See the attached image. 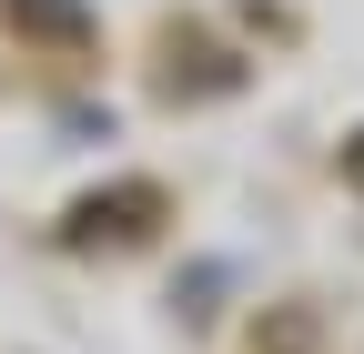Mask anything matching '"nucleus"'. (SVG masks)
<instances>
[{
  "mask_svg": "<svg viewBox=\"0 0 364 354\" xmlns=\"http://www.w3.org/2000/svg\"><path fill=\"white\" fill-rule=\"evenodd\" d=\"M152 223H162V183H122L112 203H81L71 213V243H102V233L112 243H142Z\"/></svg>",
  "mask_w": 364,
  "mask_h": 354,
  "instance_id": "obj_1",
  "label": "nucleus"
},
{
  "mask_svg": "<svg viewBox=\"0 0 364 354\" xmlns=\"http://www.w3.org/2000/svg\"><path fill=\"white\" fill-rule=\"evenodd\" d=\"M253 354H314V314H304V304H284V314L253 334Z\"/></svg>",
  "mask_w": 364,
  "mask_h": 354,
  "instance_id": "obj_2",
  "label": "nucleus"
},
{
  "mask_svg": "<svg viewBox=\"0 0 364 354\" xmlns=\"http://www.w3.org/2000/svg\"><path fill=\"white\" fill-rule=\"evenodd\" d=\"M11 21H41V31H61V41H81V11H71V0H11Z\"/></svg>",
  "mask_w": 364,
  "mask_h": 354,
  "instance_id": "obj_3",
  "label": "nucleus"
}]
</instances>
